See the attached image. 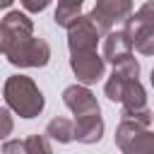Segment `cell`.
I'll return each instance as SVG.
<instances>
[{
	"mask_svg": "<svg viewBox=\"0 0 154 154\" xmlns=\"http://www.w3.org/2000/svg\"><path fill=\"white\" fill-rule=\"evenodd\" d=\"M2 96H5L7 108L14 111L19 118H36L43 111V106H46L41 89L26 75H12V77H7L5 87H2Z\"/></svg>",
	"mask_w": 154,
	"mask_h": 154,
	"instance_id": "1",
	"label": "cell"
},
{
	"mask_svg": "<svg viewBox=\"0 0 154 154\" xmlns=\"http://www.w3.org/2000/svg\"><path fill=\"white\" fill-rule=\"evenodd\" d=\"M123 31L128 34L132 48L142 55L154 53V5L144 2L135 14L123 22Z\"/></svg>",
	"mask_w": 154,
	"mask_h": 154,
	"instance_id": "2",
	"label": "cell"
},
{
	"mask_svg": "<svg viewBox=\"0 0 154 154\" xmlns=\"http://www.w3.org/2000/svg\"><path fill=\"white\" fill-rule=\"evenodd\" d=\"M116 144L123 154H154V132L147 125L123 118L116 128Z\"/></svg>",
	"mask_w": 154,
	"mask_h": 154,
	"instance_id": "3",
	"label": "cell"
},
{
	"mask_svg": "<svg viewBox=\"0 0 154 154\" xmlns=\"http://www.w3.org/2000/svg\"><path fill=\"white\" fill-rule=\"evenodd\" d=\"M5 58L14 67H43L51 60V46L46 38H36L31 34V36L17 41L14 46H10Z\"/></svg>",
	"mask_w": 154,
	"mask_h": 154,
	"instance_id": "4",
	"label": "cell"
},
{
	"mask_svg": "<svg viewBox=\"0 0 154 154\" xmlns=\"http://www.w3.org/2000/svg\"><path fill=\"white\" fill-rule=\"evenodd\" d=\"M132 14V0H96L94 10L87 14L99 34L113 31L118 24H123Z\"/></svg>",
	"mask_w": 154,
	"mask_h": 154,
	"instance_id": "5",
	"label": "cell"
},
{
	"mask_svg": "<svg viewBox=\"0 0 154 154\" xmlns=\"http://www.w3.org/2000/svg\"><path fill=\"white\" fill-rule=\"evenodd\" d=\"M70 67H72L77 82L89 87V84H96L103 77L106 60L96 51H82V53H70Z\"/></svg>",
	"mask_w": 154,
	"mask_h": 154,
	"instance_id": "6",
	"label": "cell"
},
{
	"mask_svg": "<svg viewBox=\"0 0 154 154\" xmlns=\"http://www.w3.org/2000/svg\"><path fill=\"white\" fill-rule=\"evenodd\" d=\"M31 34H34V22L24 12H19V10L7 12L5 19L0 22V55H5L10 46H14L17 41H22Z\"/></svg>",
	"mask_w": 154,
	"mask_h": 154,
	"instance_id": "7",
	"label": "cell"
},
{
	"mask_svg": "<svg viewBox=\"0 0 154 154\" xmlns=\"http://www.w3.org/2000/svg\"><path fill=\"white\" fill-rule=\"evenodd\" d=\"M101 34L91 24L87 14H79L70 26H67V48L70 53H82V51H96Z\"/></svg>",
	"mask_w": 154,
	"mask_h": 154,
	"instance_id": "8",
	"label": "cell"
},
{
	"mask_svg": "<svg viewBox=\"0 0 154 154\" xmlns=\"http://www.w3.org/2000/svg\"><path fill=\"white\" fill-rule=\"evenodd\" d=\"M63 103L75 113V118L82 116H91V113H101L96 96L84 87V84H70L63 91Z\"/></svg>",
	"mask_w": 154,
	"mask_h": 154,
	"instance_id": "9",
	"label": "cell"
},
{
	"mask_svg": "<svg viewBox=\"0 0 154 154\" xmlns=\"http://www.w3.org/2000/svg\"><path fill=\"white\" fill-rule=\"evenodd\" d=\"M132 55V43L125 31H108L103 38V60L111 65H118L120 60Z\"/></svg>",
	"mask_w": 154,
	"mask_h": 154,
	"instance_id": "10",
	"label": "cell"
},
{
	"mask_svg": "<svg viewBox=\"0 0 154 154\" xmlns=\"http://www.w3.org/2000/svg\"><path fill=\"white\" fill-rule=\"evenodd\" d=\"M103 137V118L101 113L75 118V140L82 144H96Z\"/></svg>",
	"mask_w": 154,
	"mask_h": 154,
	"instance_id": "11",
	"label": "cell"
},
{
	"mask_svg": "<svg viewBox=\"0 0 154 154\" xmlns=\"http://www.w3.org/2000/svg\"><path fill=\"white\" fill-rule=\"evenodd\" d=\"M46 135L60 144H67L75 140V123L67 120V118H53L48 125H46Z\"/></svg>",
	"mask_w": 154,
	"mask_h": 154,
	"instance_id": "12",
	"label": "cell"
},
{
	"mask_svg": "<svg viewBox=\"0 0 154 154\" xmlns=\"http://www.w3.org/2000/svg\"><path fill=\"white\" fill-rule=\"evenodd\" d=\"M82 2L84 0H58V10H55V24L58 26H70L82 12H79V7H82Z\"/></svg>",
	"mask_w": 154,
	"mask_h": 154,
	"instance_id": "13",
	"label": "cell"
},
{
	"mask_svg": "<svg viewBox=\"0 0 154 154\" xmlns=\"http://www.w3.org/2000/svg\"><path fill=\"white\" fill-rule=\"evenodd\" d=\"M24 149H26V154H53V149L43 135H29L24 140Z\"/></svg>",
	"mask_w": 154,
	"mask_h": 154,
	"instance_id": "14",
	"label": "cell"
},
{
	"mask_svg": "<svg viewBox=\"0 0 154 154\" xmlns=\"http://www.w3.org/2000/svg\"><path fill=\"white\" fill-rule=\"evenodd\" d=\"M12 128H14V120H12L10 111L0 108V140H7V135H12Z\"/></svg>",
	"mask_w": 154,
	"mask_h": 154,
	"instance_id": "15",
	"label": "cell"
},
{
	"mask_svg": "<svg viewBox=\"0 0 154 154\" xmlns=\"http://www.w3.org/2000/svg\"><path fill=\"white\" fill-rule=\"evenodd\" d=\"M2 154H26L24 140H7V142L2 144Z\"/></svg>",
	"mask_w": 154,
	"mask_h": 154,
	"instance_id": "16",
	"label": "cell"
},
{
	"mask_svg": "<svg viewBox=\"0 0 154 154\" xmlns=\"http://www.w3.org/2000/svg\"><path fill=\"white\" fill-rule=\"evenodd\" d=\"M19 2H22V7L26 12H43L51 5V0H19Z\"/></svg>",
	"mask_w": 154,
	"mask_h": 154,
	"instance_id": "17",
	"label": "cell"
},
{
	"mask_svg": "<svg viewBox=\"0 0 154 154\" xmlns=\"http://www.w3.org/2000/svg\"><path fill=\"white\" fill-rule=\"evenodd\" d=\"M14 0H0V10H5V7H10Z\"/></svg>",
	"mask_w": 154,
	"mask_h": 154,
	"instance_id": "18",
	"label": "cell"
}]
</instances>
